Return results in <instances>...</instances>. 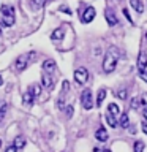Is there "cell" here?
<instances>
[{
  "label": "cell",
  "mask_w": 147,
  "mask_h": 152,
  "mask_svg": "<svg viewBox=\"0 0 147 152\" xmlns=\"http://www.w3.org/2000/svg\"><path fill=\"white\" fill-rule=\"evenodd\" d=\"M119 125L123 127V128L128 127V114H122L120 119H119Z\"/></svg>",
  "instance_id": "obj_22"
},
{
  "label": "cell",
  "mask_w": 147,
  "mask_h": 152,
  "mask_svg": "<svg viewBox=\"0 0 147 152\" xmlns=\"http://www.w3.org/2000/svg\"><path fill=\"white\" fill-rule=\"evenodd\" d=\"M139 104H141V98H138V97L131 98V108L133 109H138V108H139Z\"/></svg>",
  "instance_id": "obj_24"
},
{
  "label": "cell",
  "mask_w": 147,
  "mask_h": 152,
  "mask_svg": "<svg viewBox=\"0 0 147 152\" xmlns=\"http://www.w3.org/2000/svg\"><path fill=\"white\" fill-rule=\"evenodd\" d=\"M43 70H44V73H52V71L55 70V62L54 60H51V59H47L43 62Z\"/></svg>",
  "instance_id": "obj_9"
},
{
  "label": "cell",
  "mask_w": 147,
  "mask_h": 152,
  "mask_svg": "<svg viewBox=\"0 0 147 152\" xmlns=\"http://www.w3.org/2000/svg\"><path fill=\"white\" fill-rule=\"evenodd\" d=\"M63 35H65L63 27H59V28H55V30L52 32L51 38H52V40H62V38H63Z\"/></svg>",
  "instance_id": "obj_13"
},
{
  "label": "cell",
  "mask_w": 147,
  "mask_h": 152,
  "mask_svg": "<svg viewBox=\"0 0 147 152\" xmlns=\"http://www.w3.org/2000/svg\"><path fill=\"white\" fill-rule=\"evenodd\" d=\"M141 127H142V132L147 133V121H146V122H142V125H141Z\"/></svg>",
  "instance_id": "obj_35"
},
{
  "label": "cell",
  "mask_w": 147,
  "mask_h": 152,
  "mask_svg": "<svg viewBox=\"0 0 147 152\" xmlns=\"http://www.w3.org/2000/svg\"><path fill=\"white\" fill-rule=\"evenodd\" d=\"M108 111L111 113V114H114V116H119V114H120V108H119V104L111 103V104L108 106Z\"/></svg>",
  "instance_id": "obj_20"
},
{
  "label": "cell",
  "mask_w": 147,
  "mask_h": 152,
  "mask_svg": "<svg viewBox=\"0 0 147 152\" xmlns=\"http://www.w3.org/2000/svg\"><path fill=\"white\" fill-rule=\"evenodd\" d=\"M2 26H3V27H11V26H14V16H3Z\"/></svg>",
  "instance_id": "obj_19"
},
{
  "label": "cell",
  "mask_w": 147,
  "mask_h": 152,
  "mask_svg": "<svg viewBox=\"0 0 147 152\" xmlns=\"http://www.w3.org/2000/svg\"><path fill=\"white\" fill-rule=\"evenodd\" d=\"M144 151V142L142 141H136L135 142V152H142Z\"/></svg>",
  "instance_id": "obj_25"
},
{
  "label": "cell",
  "mask_w": 147,
  "mask_h": 152,
  "mask_svg": "<svg viewBox=\"0 0 147 152\" xmlns=\"http://www.w3.org/2000/svg\"><path fill=\"white\" fill-rule=\"evenodd\" d=\"M28 92H30L33 97H38V95L41 94V86L40 84H32L30 87H28Z\"/></svg>",
  "instance_id": "obj_16"
},
{
  "label": "cell",
  "mask_w": 147,
  "mask_h": 152,
  "mask_svg": "<svg viewBox=\"0 0 147 152\" xmlns=\"http://www.w3.org/2000/svg\"><path fill=\"white\" fill-rule=\"evenodd\" d=\"M46 3V0H32V5L35 8H40V7H43V5Z\"/></svg>",
  "instance_id": "obj_26"
},
{
  "label": "cell",
  "mask_w": 147,
  "mask_h": 152,
  "mask_svg": "<svg viewBox=\"0 0 147 152\" xmlns=\"http://www.w3.org/2000/svg\"><path fill=\"white\" fill-rule=\"evenodd\" d=\"M0 35H2V27H0Z\"/></svg>",
  "instance_id": "obj_40"
},
{
  "label": "cell",
  "mask_w": 147,
  "mask_h": 152,
  "mask_svg": "<svg viewBox=\"0 0 147 152\" xmlns=\"http://www.w3.org/2000/svg\"><path fill=\"white\" fill-rule=\"evenodd\" d=\"M60 10H62V11H65L66 14H71V11H70V8H68V7H60Z\"/></svg>",
  "instance_id": "obj_34"
},
{
  "label": "cell",
  "mask_w": 147,
  "mask_h": 152,
  "mask_svg": "<svg viewBox=\"0 0 147 152\" xmlns=\"http://www.w3.org/2000/svg\"><path fill=\"white\" fill-rule=\"evenodd\" d=\"M36 57V52L35 51H30V52H25V54H21L16 59V62H14V68H16L17 71H24L27 68L28 65L33 62V59Z\"/></svg>",
  "instance_id": "obj_2"
},
{
  "label": "cell",
  "mask_w": 147,
  "mask_h": 152,
  "mask_svg": "<svg viewBox=\"0 0 147 152\" xmlns=\"http://www.w3.org/2000/svg\"><path fill=\"white\" fill-rule=\"evenodd\" d=\"M116 97H119L120 100H125L127 98V89H120L116 92Z\"/></svg>",
  "instance_id": "obj_23"
},
{
  "label": "cell",
  "mask_w": 147,
  "mask_h": 152,
  "mask_svg": "<svg viewBox=\"0 0 147 152\" xmlns=\"http://www.w3.org/2000/svg\"><path fill=\"white\" fill-rule=\"evenodd\" d=\"M5 152H17V147L14 144H11V146H8L7 149H5Z\"/></svg>",
  "instance_id": "obj_31"
},
{
  "label": "cell",
  "mask_w": 147,
  "mask_h": 152,
  "mask_svg": "<svg viewBox=\"0 0 147 152\" xmlns=\"http://www.w3.org/2000/svg\"><path fill=\"white\" fill-rule=\"evenodd\" d=\"M122 13H123V16H125L128 21H130V24H133V19H131V16H130V11H128V8H123Z\"/></svg>",
  "instance_id": "obj_28"
},
{
  "label": "cell",
  "mask_w": 147,
  "mask_h": 152,
  "mask_svg": "<svg viewBox=\"0 0 147 152\" xmlns=\"http://www.w3.org/2000/svg\"><path fill=\"white\" fill-rule=\"evenodd\" d=\"M95 138H97L98 141H101V142H104L108 140V132H106V128H98L97 132H95Z\"/></svg>",
  "instance_id": "obj_10"
},
{
  "label": "cell",
  "mask_w": 147,
  "mask_h": 152,
  "mask_svg": "<svg viewBox=\"0 0 147 152\" xmlns=\"http://www.w3.org/2000/svg\"><path fill=\"white\" fill-rule=\"evenodd\" d=\"M138 68H139V71H146L147 68V54L144 51H141L138 56Z\"/></svg>",
  "instance_id": "obj_7"
},
{
  "label": "cell",
  "mask_w": 147,
  "mask_h": 152,
  "mask_svg": "<svg viewBox=\"0 0 147 152\" xmlns=\"http://www.w3.org/2000/svg\"><path fill=\"white\" fill-rule=\"evenodd\" d=\"M33 100H35V97H33V95H32L30 92H28V90L22 94V102L25 103V104H28V106H30V104L33 103Z\"/></svg>",
  "instance_id": "obj_15"
},
{
  "label": "cell",
  "mask_w": 147,
  "mask_h": 152,
  "mask_svg": "<svg viewBox=\"0 0 147 152\" xmlns=\"http://www.w3.org/2000/svg\"><path fill=\"white\" fill-rule=\"evenodd\" d=\"M142 117H144L146 121H147V108H144V109H142Z\"/></svg>",
  "instance_id": "obj_36"
},
{
  "label": "cell",
  "mask_w": 147,
  "mask_h": 152,
  "mask_svg": "<svg viewBox=\"0 0 147 152\" xmlns=\"http://www.w3.org/2000/svg\"><path fill=\"white\" fill-rule=\"evenodd\" d=\"M104 18H106L108 26L114 27V26L117 24V16H116V13H114L111 8H106V10H104Z\"/></svg>",
  "instance_id": "obj_6"
},
{
  "label": "cell",
  "mask_w": 147,
  "mask_h": 152,
  "mask_svg": "<svg viewBox=\"0 0 147 152\" xmlns=\"http://www.w3.org/2000/svg\"><path fill=\"white\" fill-rule=\"evenodd\" d=\"M104 152H111V151H109V149H106V151H104Z\"/></svg>",
  "instance_id": "obj_41"
},
{
  "label": "cell",
  "mask_w": 147,
  "mask_h": 152,
  "mask_svg": "<svg viewBox=\"0 0 147 152\" xmlns=\"http://www.w3.org/2000/svg\"><path fill=\"white\" fill-rule=\"evenodd\" d=\"M106 89H100V92H98V97H97V106H101L103 102H104V98H106Z\"/></svg>",
  "instance_id": "obj_17"
},
{
  "label": "cell",
  "mask_w": 147,
  "mask_h": 152,
  "mask_svg": "<svg viewBox=\"0 0 147 152\" xmlns=\"http://www.w3.org/2000/svg\"><path fill=\"white\" fill-rule=\"evenodd\" d=\"M119 57H120V54H119L117 48H114V46L109 48V51L104 54V60H103V70H104V73H112V71L116 70Z\"/></svg>",
  "instance_id": "obj_1"
},
{
  "label": "cell",
  "mask_w": 147,
  "mask_h": 152,
  "mask_svg": "<svg viewBox=\"0 0 147 152\" xmlns=\"http://www.w3.org/2000/svg\"><path fill=\"white\" fill-rule=\"evenodd\" d=\"M74 81L76 84H85L89 81V71L87 68H84V66H79V68H76L74 71Z\"/></svg>",
  "instance_id": "obj_4"
},
{
  "label": "cell",
  "mask_w": 147,
  "mask_h": 152,
  "mask_svg": "<svg viewBox=\"0 0 147 152\" xmlns=\"http://www.w3.org/2000/svg\"><path fill=\"white\" fill-rule=\"evenodd\" d=\"M0 147H2V140H0Z\"/></svg>",
  "instance_id": "obj_42"
},
{
  "label": "cell",
  "mask_w": 147,
  "mask_h": 152,
  "mask_svg": "<svg viewBox=\"0 0 147 152\" xmlns=\"http://www.w3.org/2000/svg\"><path fill=\"white\" fill-rule=\"evenodd\" d=\"M93 19H95V8H93V7L85 8V11L82 13V18H81V21H82L84 24H89V22H92Z\"/></svg>",
  "instance_id": "obj_5"
},
{
  "label": "cell",
  "mask_w": 147,
  "mask_h": 152,
  "mask_svg": "<svg viewBox=\"0 0 147 152\" xmlns=\"http://www.w3.org/2000/svg\"><path fill=\"white\" fill-rule=\"evenodd\" d=\"M73 111H74V109H73V106H71V104H68V106L65 108V113H66V117H68V119L73 116Z\"/></svg>",
  "instance_id": "obj_27"
},
{
  "label": "cell",
  "mask_w": 147,
  "mask_h": 152,
  "mask_svg": "<svg viewBox=\"0 0 147 152\" xmlns=\"http://www.w3.org/2000/svg\"><path fill=\"white\" fill-rule=\"evenodd\" d=\"M2 84H3V78L0 76V86H2Z\"/></svg>",
  "instance_id": "obj_39"
},
{
  "label": "cell",
  "mask_w": 147,
  "mask_h": 152,
  "mask_svg": "<svg viewBox=\"0 0 147 152\" xmlns=\"http://www.w3.org/2000/svg\"><path fill=\"white\" fill-rule=\"evenodd\" d=\"M14 146L17 147V149H22L24 146H25V138H22V136H17L16 140H14V142H13Z\"/></svg>",
  "instance_id": "obj_21"
},
{
  "label": "cell",
  "mask_w": 147,
  "mask_h": 152,
  "mask_svg": "<svg viewBox=\"0 0 147 152\" xmlns=\"http://www.w3.org/2000/svg\"><path fill=\"white\" fill-rule=\"evenodd\" d=\"M141 104H147V94H142V97H141Z\"/></svg>",
  "instance_id": "obj_33"
},
{
  "label": "cell",
  "mask_w": 147,
  "mask_h": 152,
  "mask_svg": "<svg viewBox=\"0 0 147 152\" xmlns=\"http://www.w3.org/2000/svg\"><path fill=\"white\" fill-rule=\"evenodd\" d=\"M41 84L44 89H52L54 87V79H52V76L49 73H44L41 76Z\"/></svg>",
  "instance_id": "obj_8"
},
{
  "label": "cell",
  "mask_w": 147,
  "mask_h": 152,
  "mask_svg": "<svg viewBox=\"0 0 147 152\" xmlns=\"http://www.w3.org/2000/svg\"><path fill=\"white\" fill-rule=\"evenodd\" d=\"M131 128H130V133H136V128L135 127H133V125H130Z\"/></svg>",
  "instance_id": "obj_37"
},
{
  "label": "cell",
  "mask_w": 147,
  "mask_h": 152,
  "mask_svg": "<svg viewBox=\"0 0 147 152\" xmlns=\"http://www.w3.org/2000/svg\"><path fill=\"white\" fill-rule=\"evenodd\" d=\"M93 152H104V151H101L100 147H95V149H93Z\"/></svg>",
  "instance_id": "obj_38"
},
{
  "label": "cell",
  "mask_w": 147,
  "mask_h": 152,
  "mask_svg": "<svg viewBox=\"0 0 147 152\" xmlns=\"http://www.w3.org/2000/svg\"><path fill=\"white\" fill-rule=\"evenodd\" d=\"M62 87H63V94H66L70 90V83L68 81H63V83H62Z\"/></svg>",
  "instance_id": "obj_30"
},
{
  "label": "cell",
  "mask_w": 147,
  "mask_h": 152,
  "mask_svg": "<svg viewBox=\"0 0 147 152\" xmlns=\"http://www.w3.org/2000/svg\"><path fill=\"white\" fill-rule=\"evenodd\" d=\"M139 76H141L142 81H146V83H147V71H139Z\"/></svg>",
  "instance_id": "obj_32"
},
{
  "label": "cell",
  "mask_w": 147,
  "mask_h": 152,
  "mask_svg": "<svg viewBox=\"0 0 147 152\" xmlns=\"http://www.w3.org/2000/svg\"><path fill=\"white\" fill-rule=\"evenodd\" d=\"M57 108H65V100H63V97H60L59 100H57Z\"/></svg>",
  "instance_id": "obj_29"
},
{
  "label": "cell",
  "mask_w": 147,
  "mask_h": 152,
  "mask_svg": "<svg viewBox=\"0 0 147 152\" xmlns=\"http://www.w3.org/2000/svg\"><path fill=\"white\" fill-rule=\"evenodd\" d=\"M81 103H82L84 109H92L93 106V100H92V90L90 89H84L81 94Z\"/></svg>",
  "instance_id": "obj_3"
},
{
  "label": "cell",
  "mask_w": 147,
  "mask_h": 152,
  "mask_svg": "<svg viewBox=\"0 0 147 152\" xmlns=\"http://www.w3.org/2000/svg\"><path fill=\"white\" fill-rule=\"evenodd\" d=\"M0 13H2L3 16H14V7L13 5H2Z\"/></svg>",
  "instance_id": "obj_11"
},
{
  "label": "cell",
  "mask_w": 147,
  "mask_h": 152,
  "mask_svg": "<svg viewBox=\"0 0 147 152\" xmlns=\"http://www.w3.org/2000/svg\"><path fill=\"white\" fill-rule=\"evenodd\" d=\"M106 122L109 127H117V116H114V114H106Z\"/></svg>",
  "instance_id": "obj_18"
},
{
  "label": "cell",
  "mask_w": 147,
  "mask_h": 152,
  "mask_svg": "<svg viewBox=\"0 0 147 152\" xmlns=\"http://www.w3.org/2000/svg\"><path fill=\"white\" fill-rule=\"evenodd\" d=\"M131 7L136 10L138 13H144V5H142V0H130Z\"/></svg>",
  "instance_id": "obj_12"
},
{
  "label": "cell",
  "mask_w": 147,
  "mask_h": 152,
  "mask_svg": "<svg viewBox=\"0 0 147 152\" xmlns=\"http://www.w3.org/2000/svg\"><path fill=\"white\" fill-rule=\"evenodd\" d=\"M7 113H8V104H7V102H0V122L5 119V116H7Z\"/></svg>",
  "instance_id": "obj_14"
},
{
  "label": "cell",
  "mask_w": 147,
  "mask_h": 152,
  "mask_svg": "<svg viewBox=\"0 0 147 152\" xmlns=\"http://www.w3.org/2000/svg\"><path fill=\"white\" fill-rule=\"evenodd\" d=\"M146 40H147V32H146Z\"/></svg>",
  "instance_id": "obj_43"
}]
</instances>
